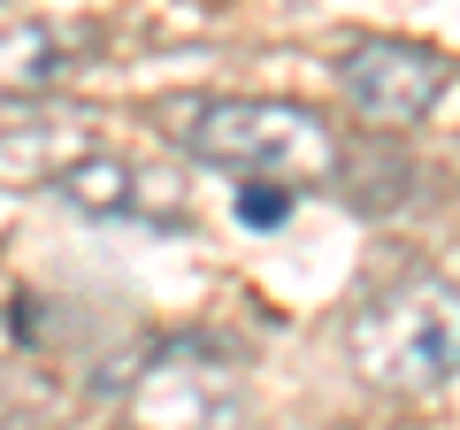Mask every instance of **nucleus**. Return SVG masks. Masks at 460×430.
<instances>
[{"instance_id":"f03ea898","label":"nucleus","mask_w":460,"mask_h":430,"mask_svg":"<svg viewBox=\"0 0 460 430\" xmlns=\"http://www.w3.org/2000/svg\"><path fill=\"white\" fill-rule=\"evenodd\" d=\"M345 354L376 392H445L460 377V284L438 269H407L376 284L345 323Z\"/></svg>"},{"instance_id":"7ed1b4c3","label":"nucleus","mask_w":460,"mask_h":430,"mask_svg":"<svg viewBox=\"0 0 460 430\" xmlns=\"http://www.w3.org/2000/svg\"><path fill=\"white\" fill-rule=\"evenodd\" d=\"M238 408H246L238 362L199 331L154 338L123 369V430H230Z\"/></svg>"},{"instance_id":"20e7f679","label":"nucleus","mask_w":460,"mask_h":430,"mask_svg":"<svg viewBox=\"0 0 460 430\" xmlns=\"http://www.w3.org/2000/svg\"><path fill=\"white\" fill-rule=\"evenodd\" d=\"M445 77H453V62H445L438 47H414V39H353V47L338 54V93L353 100V116H368L376 131L422 123L429 108H438Z\"/></svg>"},{"instance_id":"39448f33","label":"nucleus","mask_w":460,"mask_h":430,"mask_svg":"<svg viewBox=\"0 0 460 430\" xmlns=\"http://www.w3.org/2000/svg\"><path fill=\"white\" fill-rule=\"evenodd\" d=\"M54 193H62L69 208H84V215H162V223L184 215V200L169 193V177H146L138 162L100 154V147H84L77 162L54 177Z\"/></svg>"},{"instance_id":"f257e3e1","label":"nucleus","mask_w":460,"mask_h":430,"mask_svg":"<svg viewBox=\"0 0 460 430\" xmlns=\"http://www.w3.org/2000/svg\"><path fill=\"white\" fill-rule=\"evenodd\" d=\"M169 139L208 169H238V177H269V184H307L338 177V139L314 108L299 100H253V93H223V100H169Z\"/></svg>"},{"instance_id":"6e6552de","label":"nucleus","mask_w":460,"mask_h":430,"mask_svg":"<svg viewBox=\"0 0 460 430\" xmlns=\"http://www.w3.org/2000/svg\"><path fill=\"white\" fill-rule=\"evenodd\" d=\"M199 8H223V0H199Z\"/></svg>"},{"instance_id":"0eeeda50","label":"nucleus","mask_w":460,"mask_h":430,"mask_svg":"<svg viewBox=\"0 0 460 430\" xmlns=\"http://www.w3.org/2000/svg\"><path fill=\"white\" fill-rule=\"evenodd\" d=\"M292 184H269V177H253V184H238V215H246L253 231H277V223H292Z\"/></svg>"},{"instance_id":"423d86ee","label":"nucleus","mask_w":460,"mask_h":430,"mask_svg":"<svg viewBox=\"0 0 460 430\" xmlns=\"http://www.w3.org/2000/svg\"><path fill=\"white\" fill-rule=\"evenodd\" d=\"M69 62H77V47H69V31H54V23H0V100H39L54 93V85L69 77Z\"/></svg>"}]
</instances>
